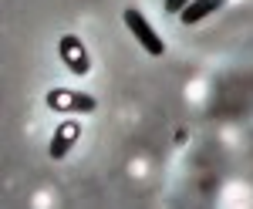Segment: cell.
Returning <instances> with one entry per match:
<instances>
[{"label": "cell", "instance_id": "6da1fadb", "mask_svg": "<svg viewBox=\"0 0 253 209\" xmlns=\"http://www.w3.org/2000/svg\"><path fill=\"white\" fill-rule=\"evenodd\" d=\"M125 24H128V31H132V34L138 38V44H142V47H145L149 54H156V57H159L162 51H166L162 38H159L156 31H152V24H149V20L142 17L138 10H125Z\"/></svg>", "mask_w": 253, "mask_h": 209}, {"label": "cell", "instance_id": "7a4b0ae2", "mask_svg": "<svg viewBox=\"0 0 253 209\" xmlns=\"http://www.w3.org/2000/svg\"><path fill=\"white\" fill-rule=\"evenodd\" d=\"M61 57H64V64H68L75 75H88V54H84V44H81L75 34L61 38Z\"/></svg>", "mask_w": 253, "mask_h": 209}, {"label": "cell", "instance_id": "3957f363", "mask_svg": "<svg viewBox=\"0 0 253 209\" xmlns=\"http://www.w3.org/2000/svg\"><path fill=\"white\" fill-rule=\"evenodd\" d=\"M51 108H71V112H95V98L81 91H51L47 95Z\"/></svg>", "mask_w": 253, "mask_h": 209}, {"label": "cell", "instance_id": "277c9868", "mask_svg": "<svg viewBox=\"0 0 253 209\" xmlns=\"http://www.w3.org/2000/svg\"><path fill=\"white\" fill-rule=\"evenodd\" d=\"M78 122H64V125H58V132H54V138H51V145H47V152H51V159H64V155L71 152V145L78 142Z\"/></svg>", "mask_w": 253, "mask_h": 209}, {"label": "cell", "instance_id": "5b68a950", "mask_svg": "<svg viewBox=\"0 0 253 209\" xmlns=\"http://www.w3.org/2000/svg\"><path fill=\"white\" fill-rule=\"evenodd\" d=\"M223 3H226V0H193L189 7H182V24H199L206 14L219 10Z\"/></svg>", "mask_w": 253, "mask_h": 209}, {"label": "cell", "instance_id": "8992f818", "mask_svg": "<svg viewBox=\"0 0 253 209\" xmlns=\"http://www.w3.org/2000/svg\"><path fill=\"white\" fill-rule=\"evenodd\" d=\"M193 0H166V10L169 14H182V7H189Z\"/></svg>", "mask_w": 253, "mask_h": 209}]
</instances>
